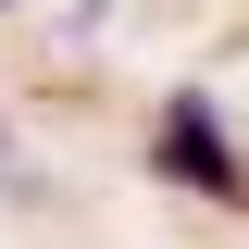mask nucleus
I'll use <instances>...</instances> for the list:
<instances>
[{"label": "nucleus", "mask_w": 249, "mask_h": 249, "mask_svg": "<svg viewBox=\"0 0 249 249\" xmlns=\"http://www.w3.org/2000/svg\"><path fill=\"white\" fill-rule=\"evenodd\" d=\"M150 175L187 187V199H212V212H249V150L224 137L212 88H175V100L150 112Z\"/></svg>", "instance_id": "nucleus-1"}, {"label": "nucleus", "mask_w": 249, "mask_h": 249, "mask_svg": "<svg viewBox=\"0 0 249 249\" xmlns=\"http://www.w3.org/2000/svg\"><path fill=\"white\" fill-rule=\"evenodd\" d=\"M0 13H25V0H0Z\"/></svg>", "instance_id": "nucleus-4"}, {"label": "nucleus", "mask_w": 249, "mask_h": 249, "mask_svg": "<svg viewBox=\"0 0 249 249\" xmlns=\"http://www.w3.org/2000/svg\"><path fill=\"white\" fill-rule=\"evenodd\" d=\"M75 13H112V0H75Z\"/></svg>", "instance_id": "nucleus-3"}, {"label": "nucleus", "mask_w": 249, "mask_h": 249, "mask_svg": "<svg viewBox=\"0 0 249 249\" xmlns=\"http://www.w3.org/2000/svg\"><path fill=\"white\" fill-rule=\"evenodd\" d=\"M0 175H13V137H0Z\"/></svg>", "instance_id": "nucleus-2"}]
</instances>
